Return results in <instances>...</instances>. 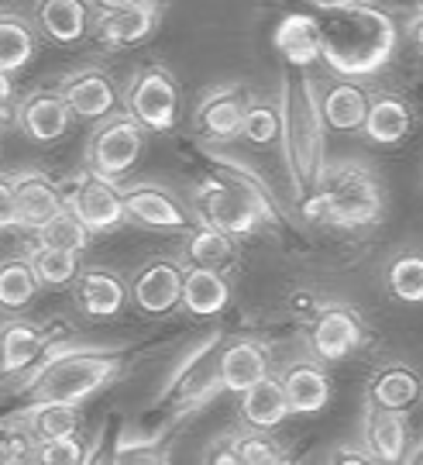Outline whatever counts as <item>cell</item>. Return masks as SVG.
I'll return each mask as SVG.
<instances>
[{
  "label": "cell",
  "mask_w": 423,
  "mask_h": 465,
  "mask_svg": "<svg viewBox=\"0 0 423 465\" xmlns=\"http://www.w3.org/2000/svg\"><path fill=\"white\" fill-rule=\"evenodd\" d=\"M28 262H32L34 276L42 286H69L80 276V255L76 252H63V249H49V245H38L28 252Z\"/></svg>",
  "instance_id": "obj_34"
},
{
  "label": "cell",
  "mask_w": 423,
  "mask_h": 465,
  "mask_svg": "<svg viewBox=\"0 0 423 465\" xmlns=\"http://www.w3.org/2000/svg\"><path fill=\"white\" fill-rule=\"evenodd\" d=\"M272 372V351L261 338H224L221 351H217V376L224 393H238L241 397L248 386H255L261 376Z\"/></svg>",
  "instance_id": "obj_12"
},
{
  "label": "cell",
  "mask_w": 423,
  "mask_h": 465,
  "mask_svg": "<svg viewBox=\"0 0 423 465\" xmlns=\"http://www.w3.org/2000/svg\"><path fill=\"white\" fill-rule=\"evenodd\" d=\"M327 462H341V465H372L375 455L365 445H341V449H334L327 455Z\"/></svg>",
  "instance_id": "obj_42"
},
{
  "label": "cell",
  "mask_w": 423,
  "mask_h": 465,
  "mask_svg": "<svg viewBox=\"0 0 423 465\" xmlns=\"http://www.w3.org/2000/svg\"><path fill=\"white\" fill-rule=\"evenodd\" d=\"M234 255H238V245H234V238L200 221L196 228H190L186 242H182L180 262H182V266L221 269V272H228L231 262H234Z\"/></svg>",
  "instance_id": "obj_30"
},
{
  "label": "cell",
  "mask_w": 423,
  "mask_h": 465,
  "mask_svg": "<svg viewBox=\"0 0 423 465\" xmlns=\"http://www.w3.org/2000/svg\"><path fill=\"white\" fill-rule=\"evenodd\" d=\"M52 334L42 331L32 321H7L0 328V372L4 376H17V372H28V369L49 351Z\"/></svg>",
  "instance_id": "obj_22"
},
{
  "label": "cell",
  "mask_w": 423,
  "mask_h": 465,
  "mask_svg": "<svg viewBox=\"0 0 423 465\" xmlns=\"http://www.w3.org/2000/svg\"><path fill=\"white\" fill-rule=\"evenodd\" d=\"M365 449L375 455V462H407L409 455V424L403 411H386L365 403Z\"/></svg>",
  "instance_id": "obj_19"
},
{
  "label": "cell",
  "mask_w": 423,
  "mask_h": 465,
  "mask_svg": "<svg viewBox=\"0 0 423 465\" xmlns=\"http://www.w3.org/2000/svg\"><path fill=\"white\" fill-rule=\"evenodd\" d=\"M15 203H17V228L38 232L45 221L65 207L63 186L49 180L45 173H15Z\"/></svg>",
  "instance_id": "obj_17"
},
{
  "label": "cell",
  "mask_w": 423,
  "mask_h": 465,
  "mask_svg": "<svg viewBox=\"0 0 423 465\" xmlns=\"http://www.w3.org/2000/svg\"><path fill=\"white\" fill-rule=\"evenodd\" d=\"M90 228L83 224L80 217L73 214L69 207H63L59 214L52 217V221H45L42 228H38V245H49V249H63V252H86V245H90Z\"/></svg>",
  "instance_id": "obj_36"
},
{
  "label": "cell",
  "mask_w": 423,
  "mask_h": 465,
  "mask_svg": "<svg viewBox=\"0 0 423 465\" xmlns=\"http://www.w3.org/2000/svg\"><path fill=\"white\" fill-rule=\"evenodd\" d=\"M17 228V203H15V180L0 173V232Z\"/></svg>",
  "instance_id": "obj_41"
},
{
  "label": "cell",
  "mask_w": 423,
  "mask_h": 465,
  "mask_svg": "<svg viewBox=\"0 0 423 465\" xmlns=\"http://www.w3.org/2000/svg\"><path fill=\"white\" fill-rule=\"evenodd\" d=\"M124 366V355L117 349H90V345H65L52 349L34 362L25 390L32 400H59L76 403L100 393Z\"/></svg>",
  "instance_id": "obj_3"
},
{
  "label": "cell",
  "mask_w": 423,
  "mask_h": 465,
  "mask_svg": "<svg viewBox=\"0 0 423 465\" xmlns=\"http://www.w3.org/2000/svg\"><path fill=\"white\" fill-rule=\"evenodd\" d=\"M310 7H317L320 15H327V11H341V7H348V4H355V0H307Z\"/></svg>",
  "instance_id": "obj_46"
},
{
  "label": "cell",
  "mask_w": 423,
  "mask_h": 465,
  "mask_svg": "<svg viewBox=\"0 0 423 465\" xmlns=\"http://www.w3.org/2000/svg\"><path fill=\"white\" fill-rule=\"evenodd\" d=\"M238 138L251 142V145H272V142H279V100H265V97L248 100Z\"/></svg>",
  "instance_id": "obj_37"
},
{
  "label": "cell",
  "mask_w": 423,
  "mask_h": 465,
  "mask_svg": "<svg viewBox=\"0 0 423 465\" xmlns=\"http://www.w3.org/2000/svg\"><path fill=\"white\" fill-rule=\"evenodd\" d=\"M34 32L21 17L0 15V69L4 73H21L34 59Z\"/></svg>",
  "instance_id": "obj_33"
},
{
  "label": "cell",
  "mask_w": 423,
  "mask_h": 465,
  "mask_svg": "<svg viewBox=\"0 0 423 465\" xmlns=\"http://www.w3.org/2000/svg\"><path fill=\"white\" fill-rule=\"evenodd\" d=\"M365 341H369L365 317L351 303H320L307 317V349L324 366L351 359Z\"/></svg>",
  "instance_id": "obj_6"
},
{
  "label": "cell",
  "mask_w": 423,
  "mask_h": 465,
  "mask_svg": "<svg viewBox=\"0 0 423 465\" xmlns=\"http://www.w3.org/2000/svg\"><path fill=\"white\" fill-rule=\"evenodd\" d=\"M34 462L42 465H83L90 462V449L80 438V431L63 434V438H49V441H38L34 449Z\"/></svg>",
  "instance_id": "obj_39"
},
{
  "label": "cell",
  "mask_w": 423,
  "mask_h": 465,
  "mask_svg": "<svg viewBox=\"0 0 423 465\" xmlns=\"http://www.w3.org/2000/svg\"><path fill=\"white\" fill-rule=\"evenodd\" d=\"M182 276L186 266L180 259H152L128 286V297L148 317L172 314L182 300Z\"/></svg>",
  "instance_id": "obj_11"
},
{
  "label": "cell",
  "mask_w": 423,
  "mask_h": 465,
  "mask_svg": "<svg viewBox=\"0 0 423 465\" xmlns=\"http://www.w3.org/2000/svg\"><path fill=\"white\" fill-rule=\"evenodd\" d=\"M73 124V111L59 90H34L17 104V128L38 145L59 142Z\"/></svg>",
  "instance_id": "obj_16"
},
{
  "label": "cell",
  "mask_w": 423,
  "mask_h": 465,
  "mask_svg": "<svg viewBox=\"0 0 423 465\" xmlns=\"http://www.w3.org/2000/svg\"><path fill=\"white\" fill-rule=\"evenodd\" d=\"M231 445L238 455V465H286L290 455L279 445L272 431H261V428H244V431L231 434Z\"/></svg>",
  "instance_id": "obj_35"
},
{
  "label": "cell",
  "mask_w": 423,
  "mask_h": 465,
  "mask_svg": "<svg viewBox=\"0 0 423 465\" xmlns=\"http://www.w3.org/2000/svg\"><path fill=\"white\" fill-rule=\"evenodd\" d=\"M224 334L217 331L207 341H196L193 349L182 355L176 369L169 372L162 393H159V407L165 411V424L172 428L186 417H193L200 407H207L217 393H224L221 376H217V351H221Z\"/></svg>",
  "instance_id": "obj_5"
},
{
  "label": "cell",
  "mask_w": 423,
  "mask_h": 465,
  "mask_svg": "<svg viewBox=\"0 0 423 465\" xmlns=\"http://www.w3.org/2000/svg\"><path fill=\"white\" fill-rule=\"evenodd\" d=\"M162 11L165 0H134L128 7L100 11L90 25V32L103 49H134V45H142L145 38L155 35Z\"/></svg>",
  "instance_id": "obj_10"
},
{
  "label": "cell",
  "mask_w": 423,
  "mask_h": 465,
  "mask_svg": "<svg viewBox=\"0 0 423 465\" xmlns=\"http://www.w3.org/2000/svg\"><path fill=\"white\" fill-rule=\"evenodd\" d=\"M63 193H65V207L90 228V234H111L114 228H121L128 221L117 180H107V176L93 173L90 166L83 169V173H76Z\"/></svg>",
  "instance_id": "obj_9"
},
{
  "label": "cell",
  "mask_w": 423,
  "mask_h": 465,
  "mask_svg": "<svg viewBox=\"0 0 423 465\" xmlns=\"http://www.w3.org/2000/svg\"><path fill=\"white\" fill-rule=\"evenodd\" d=\"M90 4H97L100 11H114V7H128L134 0H90Z\"/></svg>",
  "instance_id": "obj_47"
},
{
  "label": "cell",
  "mask_w": 423,
  "mask_h": 465,
  "mask_svg": "<svg viewBox=\"0 0 423 465\" xmlns=\"http://www.w3.org/2000/svg\"><path fill=\"white\" fill-rule=\"evenodd\" d=\"M207 462L213 465H238V455H234V445H231V434L224 441H217L211 451H207Z\"/></svg>",
  "instance_id": "obj_43"
},
{
  "label": "cell",
  "mask_w": 423,
  "mask_h": 465,
  "mask_svg": "<svg viewBox=\"0 0 423 465\" xmlns=\"http://www.w3.org/2000/svg\"><path fill=\"white\" fill-rule=\"evenodd\" d=\"M11 420L32 434L34 441H49V438L80 431V407L76 403H59V400H32Z\"/></svg>",
  "instance_id": "obj_27"
},
{
  "label": "cell",
  "mask_w": 423,
  "mask_h": 465,
  "mask_svg": "<svg viewBox=\"0 0 423 465\" xmlns=\"http://www.w3.org/2000/svg\"><path fill=\"white\" fill-rule=\"evenodd\" d=\"M59 94H63V100L69 104L73 117L93 121V124L114 114L117 100H121L114 80H111L103 69H80V73L65 76L63 84H59Z\"/></svg>",
  "instance_id": "obj_15"
},
{
  "label": "cell",
  "mask_w": 423,
  "mask_h": 465,
  "mask_svg": "<svg viewBox=\"0 0 423 465\" xmlns=\"http://www.w3.org/2000/svg\"><path fill=\"white\" fill-rule=\"evenodd\" d=\"M124 197V217L142 224V228H155V232H186L193 224L190 211L180 200L172 197L165 186L155 183H134L121 190Z\"/></svg>",
  "instance_id": "obj_13"
},
{
  "label": "cell",
  "mask_w": 423,
  "mask_h": 465,
  "mask_svg": "<svg viewBox=\"0 0 423 465\" xmlns=\"http://www.w3.org/2000/svg\"><path fill=\"white\" fill-rule=\"evenodd\" d=\"M15 111V86H11V73L0 69V121L11 117Z\"/></svg>",
  "instance_id": "obj_44"
},
{
  "label": "cell",
  "mask_w": 423,
  "mask_h": 465,
  "mask_svg": "<svg viewBox=\"0 0 423 465\" xmlns=\"http://www.w3.org/2000/svg\"><path fill=\"white\" fill-rule=\"evenodd\" d=\"M231 303V282L221 269H196L186 266L182 276V300L180 307L196 317H217L224 314Z\"/></svg>",
  "instance_id": "obj_26"
},
{
  "label": "cell",
  "mask_w": 423,
  "mask_h": 465,
  "mask_svg": "<svg viewBox=\"0 0 423 465\" xmlns=\"http://www.w3.org/2000/svg\"><path fill=\"white\" fill-rule=\"evenodd\" d=\"M290 414H320L330 400V376L317 359H296L279 372Z\"/></svg>",
  "instance_id": "obj_18"
},
{
  "label": "cell",
  "mask_w": 423,
  "mask_h": 465,
  "mask_svg": "<svg viewBox=\"0 0 423 465\" xmlns=\"http://www.w3.org/2000/svg\"><path fill=\"white\" fill-rule=\"evenodd\" d=\"M38 25L59 45H76L90 35V0H38Z\"/></svg>",
  "instance_id": "obj_29"
},
{
  "label": "cell",
  "mask_w": 423,
  "mask_h": 465,
  "mask_svg": "<svg viewBox=\"0 0 423 465\" xmlns=\"http://www.w3.org/2000/svg\"><path fill=\"white\" fill-rule=\"evenodd\" d=\"M279 145L293 176L296 200L320 183L327 169V124L320 114L317 84L307 69H293L279 86Z\"/></svg>",
  "instance_id": "obj_2"
},
{
  "label": "cell",
  "mask_w": 423,
  "mask_h": 465,
  "mask_svg": "<svg viewBox=\"0 0 423 465\" xmlns=\"http://www.w3.org/2000/svg\"><path fill=\"white\" fill-rule=\"evenodd\" d=\"M142 145H145V128L128 111L124 114L114 111L111 117L97 121V132L86 145V166L107 180H121L134 169Z\"/></svg>",
  "instance_id": "obj_8"
},
{
  "label": "cell",
  "mask_w": 423,
  "mask_h": 465,
  "mask_svg": "<svg viewBox=\"0 0 423 465\" xmlns=\"http://www.w3.org/2000/svg\"><path fill=\"white\" fill-rule=\"evenodd\" d=\"M413 4H417V7H423V0H413Z\"/></svg>",
  "instance_id": "obj_48"
},
{
  "label": "cell",
  "mask_w": 423,
  "mask_h": 465,
  "mask_svg": "<svg viewBox=\"0 0 423 465\" xmlns=\"http://www.w3.org/2000/svg\"><path fill=\"white\" fill-rule=\"evenodd\" d=\"M361 132L372 145H399L413 132V111L399 94H389V90L369 94V111L361 121Z\"/></svg>",
  "instance_id": "obj_21"
},
{
  "label": "cell",
  "mask_w": 423,
  "mask_h": 465,
  "mask_svg": "<svg viewBox=\"0 0 423 465\" xmlns=\"http://www.w3.org/2000/svg\"><path fill=\"white\" fill-rule=\"evenodd\" d=\"M399 32L386 7L355 0L341 11L320 15V59L344 80H365L396 55Z\"/></svg>",
  "instance_id": "obj_1"
},
{
  "label": "cell",
  "mask_w": 423,
  "mask_h": 465,
  "mask_svg": "<svg viewBox=\"0 0 423 465\" xmlns=\"http://www.w3.org/2000/svg\"><path fill=\"white\" fill-rule=\"evenodd\" d=\"M290 414V403L282 393V382L279 376H261L255 386H248L241 393V420L248 428H261V431H276L279 424H286Z\"/></svg>",
  "instance_id": "obj_28"
},
{
  "label": "cell",
  "mask_w": 423,
  "mask_h": 465,
  "mask_svg": "<svg viewBox=\"0 0 423 465\" xmlns=\"http://www.w3.org/2000/svg\"><path fill=\"white\" fill-rule=\"evenodd\" d=\"M124 111H128L145 132H169L176 128L180 114V84L165 66L152 63L131 76L124 90Z\"/></svg>",
  "instance_id": "obj_7"
},
{
  "label": "cell",
  "mask_w": 423,
  "mask_h": 465,
  "mask_svg": "<svg viewBox=\"0 0 423 465\" xmlns=\"http://www.w3.org/2000/svg\"><path fill=\"white\" fill-rule=\"evenodd\" d=\"M76 303H80V311L86 317L111 321L128 303V282L121 280L114 269H80V276H76Z\"/></svg>",
  "instance_id": "obj_20"
},
{
  "label": "cell",
  "mask_w": 423,
  "mask_h": 465,
  "mask_svg": "<svg viewBox=\"0 0 423 465\" xmlns=\"http://www.w3.org/2000/svg\"><path fill=\"white\" fill-rule=\"evenodd\" d=\"M34 449H38V441L25 428H17L15 420H7L0 428V462L4 465L34 462Z\"/></svg>",
  "instance_id": "obj_40"
},
{
  "label": "cell",
  "mask_w": 423,
  "mask_h": 465,
  "mask_svg": "<svg viewBox=\"0 0 423 465\" xmlns=\"http://www.w3.org/2000/svg\"><path fill=\"white\" fill-rule=\"evenodd\" d=\"M420 393H423V382L417 376V369L407 366V362H386V366H379L372 372L369 390H365V403L407 414L409 407L420 400Z\"/></svg>",
  "instance_id": "obj_23"
},
{
  "label": "cell",
  "mask_w": 423,
  "mask_h": 465,
  "mask_svg": "<svg viewBox=\"0 0 423 465\" xmlns=\"http://www.w3.org/2000/svg\"><path fill=\"white\" fill-rule=\"evenodd\" d=\"M38 290H42V282H38L28 259L0 262V311L4 314H21L38 297Z\"/></svg>",
  "instance_id": "obj_31"
},
{
  "label": "cell",
  "mask_w": 423,
  "mask_h": 465,
  "mask_svg": "<svg viewBox=\"0 0 423 465\" xmlns=\"http://www.w3.org/2000/svg\"><path fill=\"white\" fill-rule=\"evenodd\" d=\"M407 35L409 42H413V49L423 52V7H417V15L407 21Z\"/></svg>",
  "instance_id": "obj_45"
},
{
  "label": "cell",
  "mask_w": 423,
  "mask_h": 465,
  "mask_svg": "<svg viewBox=\"0 0 423 465\" xmlns=\"http://www.w3.org/2000/svg\"><path fill=\"white\" fill-rule=\"evenodd\" d=\"M317 186L324 190L330 203V228L361 232V228H375L386 214V190L365 163L348 159L338 166H327Z\"/></svg>",
  "instance_id": "obj_4"
},
{
  "label": "cell",
  "mask_w": 423,
  "mask_h": 465,
  "mask_svg": "<svg viewBox=\"0 0 423 465\" xmlns=\"http://www.w3.org/2000/svg\"><path fill=\"white\" fill-rule=\"evenodd\" d=\"M251 94L241 84H224L207 90L196 104L193 124L207 142H234L241 132V117Z\"/></svg>",
  "instance_id": "obj_14"
},
{
  "label": "cell",
  "mask_w": 423,
  "mask_h": 465,
  "mask_svg": "<svg viewBox=\"0 0 423 465\" xmlns=\"http://www.w3.org/2000/svg\"><path fill=\"white\" fill-rule=\"evenodd\" d=\"M317 97H320V114H324L327 128H334V132H359L361 121H365V111H369V90L365 86L341 76V80L327 84Z\"/></svg>",
  "instance_id": "obj_25"
},
{
  "label": "cell",
  "mask_w": 423,
  "mask_h": 465,
  "mask_svg": "<svg viewBox=\"0 0 423 465\" xmlns=\"http://www.w3.org/2000/svg\"><path fill=\"white\" fill-rule=\"evenodd\" d=\"M169 449L162 445V431L148 434V431H121L114 445V462H165Z\"/></svg>",
  "instance_id": "obj_38"
},
{
  "label": "cell",
  "mask_w": 423,
  "mask_h": 465,
  "mask_svg": "<svg viewBox=\"0 0 423 465\" xmlns=\"http://www.w3.org/2000/svg\"><path fill=\"white\" fill-rule=\"evenodd\" d=\"M272 45L293 69H310L320 59V17L286 15L276 25Z\"/></svg>",
  "instance_id": "obj_24"
},
{
  "label": "cell",
  "mask_w": 423,
  "mask_h": 465,
  "mask_svg": "<svg viewBox=\"0 0 423 465\" xmlns=\"http://www.w3.org/2000/svg\"><path fill=\"white\" fill-rule=\"evenodd\" d=\"M386 290L392 300L420 307L423 303V252H396L386 266Z\"/></svg>",
  "instance_id": "obj_32"
}]
</instances>
